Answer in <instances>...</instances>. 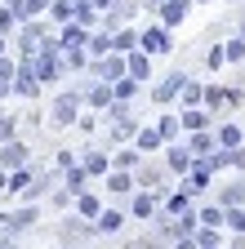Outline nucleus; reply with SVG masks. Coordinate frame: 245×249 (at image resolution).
<instances>
[{
    "label": "nucleus",
    "instance_id": "nucleus-12",
    "mask_svg": "<svg viewBox=\"0 0 245 249\" xmlns=\"http://www.w3.org/2000/svg\"><path fill=\"white\" fill-rule=\"evenodd\" d=\"M188 5H192V0H161V22L165 27H178L183 18H188Z\"/></svg>",
    "mask_w": 245,
    "mask_h": 249
},
{
    "label": "nucleus",
    "instance_id": "nucleus-43",
    "mask_svg": "<svg viewBox=\"0 0 245 249\" xmlns=\"http://www.w3.org/2000/svg\"><path fill=\"white\" fill-rule=\"evenodd\" d=\"M85 62H89L85 49H67V67H85Z\"/></svg>",
    "mask_w": 245,
    "mask_h": 249
},
{
    "label": "nucleus",
    "instance_id": "nucleus-2",
    "mask_svg": "<svg viewBox=\"0 0 245 249\" xmlns=\"http://www.w3.org/2000/svg\"><path fill=\"white\" fill-rule=\"evenodd\" d=\"M14 93H18V98H36V93H40V76L32 67V58H22V67L14 76Z\"/></svg>",
    "mask_w": 245,
    "mask_h": 249
},
{
    "label": "nucleus",
    "instance_id": "nucleus-10",
    "mask_svg": "<svg viewBox=\"0 0 245 249\" xmlns=\"http://www.w3.org/2000/svg\"><path fill=\"white\" fill-rule=\"evenodd\" d=\"M165 165H170L174 174H183V178H188V169L196 165V156H192L188 147H174V142H170V156H165Z\"/></svg>",
    "mask_w": 245,
    "mask_h": 249
},
{
    "label": "nucleus",
    "instance_id": "nucleus-27",
    "mask_svg": "<svg viewBox=\"0 0 245 249\" xmlns=\"http://www.w3.org/2000/svg\"><path fill=\"white\" fill-rule=\"evenodd\" d=\"M227 223V209L223 205H205L201 209V227H223Z\"/></svg>",
    "mask_w": 245,
    "mask_h": 249
},
{
    "label": "nucleus",
    "instance_id": "nucleus-51",
    "mask_svg": "<svg viewBox=\"0 0 245 249\" xmlns=\"http://www.w3.org/2000/svg\"><path fill=\"white\" fill-rule=\"evenodd\" d=\"M147 5H161V0H147Z\"/></svg>",
    "mask_w": 245,
    "mask_h": 249
},
{
    "label": "nucleus",
    "instance_id": "nucleus-31",
    "mask_svg": "<svg viewBox=\"0 0 245 249\" xmlns=\"http://www.w3.org/2000/svg\"><path fill=\"white\" fill-rule=\"evenodd\" d=\"M112 49L116 53H134L138 49V36H134V31H116V36H112Z\"/></svg>",
    "mask_w": 245,
    "mask_h": 249
},
{
    "label": "nucleus",
    "instance_id": "nucleus-4",
    "mask_svg": "<svg viewBox=\"0 0 245 249\" xmlns=\"http://www.w3.org/2000/svg\"><path fill=\"white\" fill-rule=\"evenodd\" d=\"M27 156H32V151H27L18 138L0 142V169H22V165H27Z\"/></svg>",
    "mask_w": 245,
    "mask_h": 249
},
{
    "label": "nucleus",
    "instance_id": "nucleus-18",
    "mask_svg": "<svg viewBox=\"0 0 245 249\" xmlns=\"http://www.w3.org/2000/svg\"><path fill=\"white\" fill-rule=\"evenodd\" d=\"M89 231H94V227H89V218H67V223H63V240H67V245H76V240L89 236Z\"/></svg>",
    "mask_w": 245,
    "mask_h": 249
},
{
    "label": "nucleus",
    "instance_id": "nucleus-52",
    "mask_svg": "<svg viewBox=\"0 0 245 249\" xmlns=\"http://www.w3.org/2000/svg\"><path fill=\"white\" fill-rule=\"evenodd\" d=\"M209 249H219V245H209Z\"/></svg>",
    "mask_w": 245,
    "mask_h": 249
},
{
    "label": "nucleus",
    "instance_id": "nucleus-15",
    "mask_svg": "<svg viewBox=\"0 0 245 249\" xmlns=\"http://www.w3.org/2000/svg\"><path fill=\"white\" fill-rule=\"evenodd\" d=\"M214 142H219V138H214V134H209V129H196V134H192V138H188V151H192V156H196V160H205V156H209V151H214Z\"/></svg>",
    "mask_w": 245,
    "mask_h": 249
},
{
    "label": "nucleus",
    "instance_id": "nucleus-9",
    "mask_svg": "<svg viewBox=\"0 0 245 249\" xmlns=\"http://www.w3.org/2000/svg\"><path fill=\"white\" fill-rule=\"evenodd\" d=\"M40 45H45V27L27 18V27H22V45H18V49H22V58H32V53H36Z\"/></svg>",
    "mask_w": 245,
    "mask_h": 249
},
{
    "label": "nucleus",
    "instance_id": "nucleus-28",
    "mask_svg": "<svg viewBox=\"0 0 245 249\" xmlns=\"http://www.w3.org/2000/svg\"><path fill=\"white\" fill-rule=\"evenodd\" d=\"M89 58H103V53H112V31H98V36H89Z\"/></svg>",
    "mask_w": 245,
    "mask_h": 249
},
{
    "label": "nucleus",
    "instance_id": "nucleus-3",
    "mask_svg": "<svg viewBox=\"0 0 245 249\" xmlns=\"http://www.w3.org/2000/svg\"><path fill=\"white\" fill-rule=\"evenodd\" d=\"M138 49L143 53H170L174 45H170V27L161 22V27H147L143 36H138Z\"/></svg>",
    "mask_w": 245,
    "mask_h": 249
},
{
    "label": "nucleus",
    "instance_id": "nucleus-22",
    "mask_svg": "<svg viewBox=\"0 0 245 249\" xmlns=\"http://www.w3.org/2000/svg\"><path fill=\"white\" fill-rule=\"evenodd\" d=\"M85 169H89V178H103L112 169V160H107L103 151H85Z\"/></svg>",
    "mask_w": 245,
    "mask_h": 249
},
{
    "label": "nucleus",
    "instance_id": "nucleus-14",
    "mask_svg": "<svg viewBox=\"0 0 245 249\" xmlns=\"http://www.w3.org/2000/svg\"><path fill=\"white\" fill-rule=\"evenodd\" d=\"M151 53H143V49H134V53H125V71L134 76V80H147L151 76V62H147Z\"/></svg>",
    "mask_w": 245,
    "mask_h": 249
},
{
    "label": "nucleus",
    "instance_id": "nucleus-45",
    "mask_svg": "<svg viewBox=\"0 0 245 249\" xmlns=\"http://www.w3.org/2000/svg\"><path fill=\"white\" fill-rule=\"evenodd\" d=\"M138 182L151 187V182H161V169H138Z\"/></svg>",
    "mask_w": 245,
    "mask_h": 249
},
{
    "label": "nucleus",
    "instance_id": "nucleus-49",
    "mask_svg": "<svg viewBox=\"0 0 245 249\" xmlns=\"http://www.w3.org/2000/svg\"><path fill=\"white\" fill-rule=\"evenodd\" d=\"M0 53H5V31H0Z\"/></svg>",
    "mask_w": 245,
    "mask_h": 249
},
{
    "label": "nucleus",
    "instance_id": "nucleus-44",
    "mask_svg": "<svg viewBox=\"0 0 245 249\" xmlns=\"http://www.w3.org/2000/svg\"><path fill=\"white\" fill-rule=\"evenodd\" d=\"M14 138V116H0V142Z\"/></svg>",
    "mask_w": 245,
    "mask_h": 249
},
{
    "label": "nucleus",
    "instance_id": "nucleus-25",
    "mask_svg": "<svg viewBox=\"0 0 245 249\" xmlns=\"http://www.w3.org/2000/svg\"><path fill=\"white\" fill-rule=\"evenodd\" d=\"M178 98L188 103V107H201V103H205V89H201L196 80H183V89H178Z\"/></svg>",
    "mask_w": 245,
    "mask_h": 249
},
{
    "label": "nucleus",
    "instance_id": "nucleus-24",
    "mask_svg": "<svg viewBox=\"0 0 245 249\" xmlns=\"http://www.w3.org/2000/svg\"><path fill=\"white\" fill-rule=\"evenodd\" d=\"M76 209H80V218H98V213H103V205H98L94 192H80V196H76Z\"/></svg>",
    "mask_w": 245,
    "mask_h": 249
},
{
    "label": "nucleus",
    "instance_id": "nucleus-8",
    "mask_svg": "<svg viewBox=\"0 0 245 249\" xmlns=\"http://www.w3.org/2000/svg\"><path fill=\"white\" fill-rule=\"evenodd\" d=\"M209 174H214V169H209L205 160H196V165L188 169V182H183V192H188V196H201V187H209Z\"/></svg>",
    "mask_w": 245,
    "mask_h": 249
},
{
    "label": "nucleus",
    "instance_id": "nucleus-13",
    "mask_svg": "<svg viewBox=\"0 0 245 249\" xmlns=\"http://www.w3.org/2000/svg\"><path fill=\"white\" fill-rule=\"evenodd\" d=\"M58 45H63V49H85L89 36H85L80 22H63V36H58Z\"/></svg>",
    "mask_w": 245,
    "mask_h": 249
},
{
    "label": "nucleus",
    "instance_id": "nucleus-16",
    "mask_svg": "<svg viewBox=\"0 0 245 249\" xmlns=\"http://www.w3.org/2000/svg\"><path fill=\"white\" fill-rule=\"evenodd\" d=\"M94 223H98L94 231H103V236H116L120 227H125V213H116V209H103V213L94 218Z\"/></svg>",
    "mask_w": 245,
    "mask_h": 249
},
{
    "label": "nucleus",
    "instance_id": "nucleus-21",
    "mask_svg": "<svg viewBox=\"0 0 245 249\" xmlns=\"http://www.w3.org/2000/svg\"><path fill=\"white\" fill-rule=\"evenodd\" d=\"M188 200H192V196H188V192H183V187H178V192H174V196L165 200L161 218H178V213H188Z\"/></svg>",
    "mask_w": 245,
    "mask_h": 249
},
{
    "label": "nucleus",
    "instance_id": "nucleus-34",
    "mask_svg": "<svg viewBox=\"0 0 245 249\" xmlns=\"http://www.w3.org/2000/svg\"><path fill=\"white\" fill-rule=\"evenodd\" d=\"M85 182H89V169H85V165H80V169L72 165V169H67V192L80 196V187H85Z\"/></svg>",
    "mask_w": 245,
    "mask_h": 249
},
{
    "label": "nucleus",
    "instance_id": "nucleus-46",
    "mask_svg": "<svg viewBox=\"0 0 245 249\" xmlns=\"http://www.w3.org/2000/svg\"><path fill=\"white\" fill-rule=\"evenodd\" d=\"M14 76H18V71H14V62H9L5 53H0V80H14Z\"/></svg>",
    "mask_w": 245,
    "mask_h": 249
},
{
    "label": "nucleus",
    "instance_id": "nucleus-33",
    "mask_svg": "<svg viewBox=\"0 0 245 249\" xmlns=\"http://www.w3.org/2000/svg\"><path fill=\"white\" fill-rule=\"evenodd\" d=\"M151 213H156V196L138 192V196H134V218H151Z\"/></svg>",
    "mask_w": 245,
    "mask_h": 249
},
{
    "label": "nucleus",
    "instance_id": "nucleus-26",
    "mask_svg": "<svg viewBox=\"0 0 245 249\" xmlns=\"http://www.w3.org/2000/svg\"><path fill=\"white\" fill-rule=\"evenodd\" d=\"M130 187H134V174H130V169H116V174L107 178V192H116V196H125Z\"/></svg>",
    "mask_w": 245,
    "mask_h": 249
},
{
    "label": "nucleus",
    "instance_id": "nucleus-38",
    "mask_svg": "<svg viewBox=\"0 0 245 249\" xmlns=\"http://www.w3.org/2000/svg\"><path fill=\"white\" fill-rule=\"evenodd\" d=\"M227 227H232L236 236H245V209H236V205L227 209Z\"/></svg>",
    "mask_w": 245,
    "mask_h": 249
},
{
    "label": "nucleus",
    "instance_id": "nucleus-7",
    "mask_svg": "<svg viewBox=\"0 0 245 249\" xmlns=\"http://www.w3.org/2000/svg\"><path fill=\"white\" fill-rule=\"evenodd\" d=\"M183 80H188V76H183V71H174V76H165V80H161L156 89H151V98H156L161 107H165V103H174V98H178V89H183Z\"/></svg>",
    "mask_w": 245,
    "mask_h": 249
},
{
    "label": "nucleus",
    "instance_id": "nucleus-30",
    "mask_svg": "<svg viewBox=\"0 0 245 249\" xmlns=\"http://www.w3.org/2000/svg\"><path fill=\"white\" fill-rule=\"evenodd\" d=\"M138 156H143L138 147H125V151L112 156V165H116V169H138Z\"/></svg>",
    "mask_w": 245,
    "mask_h": 249
},
{
    "label": "nucleus",
    "instance_id": "nucleus-20",
    "mask_svg": "<svg viewBox=\"0 0 245 249\" xmlns=\"http://www.w3.org/2000/svg\"><path fill=\"white\" fill-rule=\"evenodd\" d=\"M165 138H161V129H143V124H138V134H134V147L138 151H156Z\"/></svg>",
    "mask_w": 245,
    "mask_h": 249
},
{
    "label": "nucleus",
    "instance_id": "nucleus-42",
    "mask_svg": "<svg viewBox=\"0 0 245 249\" xmlns=\"http://www.w3.org/2000/svg\"><path fill=\"white\" fill-rule=\"evenodd\" d=\"M138 134V120H120L116 124V138H134Z\"/></svg>",
    "mask_w": 245,
    "mask_h": 249
},
{
    "label": "nucleus",
    "instance_id": "nucleus-39",
    "mask_svg": "<svg viewBox=\"0 0 245 249\" xmlns=\"http://www.w3.org/2000/svg\"><path fill=\"white\" fill-rule=\"evenodd\" d=\"M227 49V62H245V36H236L232 45H223Z\"/></svg>",
    "mask_w": 245,
    "mask_h": 249
},
{
    "label": "nucleus",
    "instance_id": "nucleus-29",
    "mask_svg": "<svg viewBox=\"0 0 245 249\" xmlns=\"http://www.w3.org/2000/svg\"><path fill=\"white\" fill-rule=\"evenodd\" d=\"M219 205H223V209H232V205H245V178H241V182H232V187H227V192H223V196H219Z\"/></svg>",
    "mask_w": 245,
    "mask_h": 249
},
{
    "label": "nucleus",
    "instance_id": "nucleus-19",
    "mask_svg": "<svg viewBox=\"0 0 245 249\" xmlns=\"http://www.w3.org/2000/svg\"><path fill=\"white\" fill-rule=\"evenodd\" d=\"M138 85H143V80H134L130 71L120 76V80H112V89H116V98H120V103H130V98H138Z\"/></svg>",
    "mask_w": 245,
    "mask_h": 249
},
{
    "label": "nucleus",
    "instance_id": "nucleus-1",
    "mask_svg": "<svg viewBox=\"0 0 245 249\" xmlns=\"http://www.w3.org/2000/svg\"><path fill=\"white\" fill-rule=\"evenodd\" d=\"M80 98H85V93L67 89L63 98L54 103V111H49V124H58V129H67V124H76V107H80Z\"/></svg>",
    "mask_w": 245,
    "mask_h": 249
},
{
    "label": "nucleus",
    "instance_id": "nucleus-47",
    "mask_svg": "<svg viewBox=\"0 0 245 249\" xmlns=\"http://www.w3.org/2000/svg\"><path fill=\"white\" fill-rule=\"evenodd\" d=\"M174 249H201V245H196V240H192V236H183V240H178V245H174Z\"/></svg>",
    "mask_w": 245,
    "mask_h": 249
},
{
    "label": "nucleus",
    "instance_id": "nucleus-23",
    "mask_svg": "<svg viewBox=\"0 0 245 249\" xmlns=\"http://www.w3.org/2000/svg\"><path fill=\"white\" fill-rule=\"evenodd\" d=\"M178 120H183V129H188V134H196V129H209V120H205V111H201V107H188Z\"/></svg>",
    "mask_w": 245,
    "mask_h": 249
},
{
    "label": "nucleus",
    "instance_id": "nucleus-53",
    "mask_svg": "<svg viewBox=\"0 0 245 249\" xmlns=\"http://www.w3.org/2000/svg\"><path fill=\"white\" fill-rule=\"evenodd\" d=\"M201 5H205V0H201Z\"/></svg>",
    "mask_w": 245,
    "mask_h": 249
},
{
    "label": "nucleus",
    "instance_id": "nucleus-35",
    "mask_svg": "<svg viewBox=\"0 0 245 249\" xmlns=\"http://www.w3.org/2000/svg\"><path fill=\"white\" fill-rule=\"evenodd\" d=\"M49 14H54L58 22H76V5H72V0H54Z\"/></svg>",
    "mask_w": 245,
    "mask_h": 249
},
{
    "label": "nucleus",
    "instance_id": "nucleus-48",
    "mask_svg": "<svg viewBox=\"0 0 245 249\" xmlns=\"http://www.w3.org/2000/svg\"><path fill=\"white\" fill-rule=\"evenodd\" d=\"M5 93H14V85H9V80H0V98H5Z\"/></svg>",
    "mask_w": 245,
    "mask_h": 249
},
{
    "label": "nucleus",
    "instance_id": "nucleus-36",
    "mask_svg": "<svg viewBox=\"0 0 245 249\" xmlns=\"http://www.w3.org/2000/svg\"><path fill=\"white\" fill-rule=\"evenodd\" d=\"M156 129H161V138H165V142H174V138H178V129H183V120H178V116H161Z\"/></svg>",
    "mask_w": 245,
    "mask_h": 249
},
{
    "label": "nucleus",
    "instance_id": "nucleus-37",
    "mask_svg": "<svg viewBox=\"0 0 245 249\" xmlns=\"http://www.w3.org/2000/svg\"><path fill=\"white\" fill-rule=\"evenodd\" d=\"M227 103V89H219V85H205V107H223Z\"/></svg>",
    "mask_w": 245,
    "mask_h": 249
},
{
    "label": "nucleus",
    "instance_id": "nucleus-6",
    "mask_svg": "<svg viewBox=\"0 0 245 249\" xmlns=\"http://www.w3.org/2000/svg\"><path fill=\"white\" fill-rule=\"evenodd\" d=\"M98 62V67H94V76L98 80H120V76H125V58H120L116 49L112 53H103V58H94Z\"/></svg>",
    "mask_w": 245,
    "mask_h": 249
},
{
    "label": "nucleus",
    "instance_id": "nucleus-32",
    "mask_svg": "<svg viewBox=\"0 0 245 249\" xmlns=\"http://www.w3.org/2000/svg\"><path fill=\"white\" fill-rule=\"evenodd\" d=\"M49 187H54V174H40V178L27 182V192H22V196H27V200H36V196H45V192H49Z\"/></svg>",
    "mask_w": 245,
    "mask_h": 249
},
{
    "label": "nucleus",
    "instance_id": "nucleus-5",
    "mask_svg": "<svg viewBox=\"0 0 245 249\" xmlns=\"http://www.w3.org/2000/svg\"><path fill=\"white\" fill-rule=\"evenodd\" d=\"M85 103L94 107V111H103V107H112L116 103V89H112V80H94L85 89Z\"/></svg>",
    "mask_w": 245,
    "mask_h": 249
},
{
    "label": "nucleus",
    "instance_id": "nucleus-11",
    "mask_svg": "<svg viewBox=\"0 0 245 249\" xmlns=\"http://www.w3.org/2000/svg\"><path fill=\"white\" fill-rule=\"evenodd\" d=\"M36 205H27V209H14V213H5V231H27V227H32L36 223Z\"/></svg>",
    "mask_w": 245,
    "mask_h": 249
},
{
    "label": "nucleus",
    "instance_id": "nucleus-41",
    "mask_svg": "<svg viewBox=\"0 0 245 249\" xmlns=\"http://www.w3.org/2000/svg\"><path fill=\"white\" fill-rule=\"evenodd\" d=\"M14 22H18V9H14V5L0 9V31H14Z\"/></svg>",
    "mask_w": 245,
    "mask_h": 249
},
{
    "label": "nucleus",
    "instance_id": "nucleus-40",
    "mask_svg": "<svg viewBox=\"0 0 245 249\" xmlns=\"http://www.w3.org/2000/svg\"><path fill=\"white\" fill-rule=\"evenodd\" d=\"M223 62H227V49H209V53H205V67H209V71H219Z\"/></svg>",
    "mask_w": 245,
    "mask_h": 249
},
{
    "label": "nucleus",
    "instance_id": "nucleus-17",
    "mask_svg": "<svg viewBox=\"0 0 245 249\" xmlns=\"http://www.w3.org/2000/svg\"><path fill=\"white\" fill-rule=\"evenodd\" d=\"M214 138H219V147H245V134H241V124H219V134H214Z\"/></svg>",
    "mask_w": 245,
    "mask_h": 249
},
{
    "label": "nucleus",
    "instance_id": "nucleus-50",
    "mask_svg": "<svg viewBox=\"0 0 245 249\" xmlns=\"http://www.w3.org/2000/svg\"><path fill=\"white\" fill-rule=\"evenodd\" d=\"M232 249H245V245H241V240H236V245H232Z\"/></svg>",
    "mask_w": 245,
    "mask_h": 249
}]
</instances>
